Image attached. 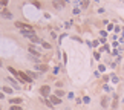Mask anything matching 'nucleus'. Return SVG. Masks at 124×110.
Masks as SVG:
<instances>
[{
    "label": "nucleus",
    "mask_w": 124,
    "mask_h": 110,
    "mask_svg": "<svg viewBox=\"0 0 124 110\" xmlns=\"http://www.w3.org/2000/svg\"><path fill=\"white\" fill-rule=\"evenodd\" d=\"M70 25H72V22H66V23H64L66 28H70Z\"/></svg>",
    "instance_id": "nucleus-23"
},
{
    "label": "nucleus",
    "mask_w": 124,
    "mask_h": 110,
    "mask_svg": "<svg viewBox=\"0 0 124 110\" xmlns=\"http://www.w3.org/2000/svg\"><path fill=\"white\" fill-rule=\"evenodd\" d=\"M3 98H5V95H3V93H0V99H3Z\"/></svg>",
    "instance_id": "nucleus-25"
},
{
    "label": "nucleus",
    "mask_w": 124,
    "mask_h": 110,
    "mask_svg": "<svg viewBox=\"0 0 124 110\" xmlns=\"http://www.w3.org/2000/svg\"><path fill=\"white\" fill-rule=\"evenodd\" d=\"M104 70H106V66L101 64V66H100V72H104Z\"/></svg>",
    "instance_id": "nucleus-21"
},
{
    "label": "nucleus",
    "mask_w": 124,
    "mask_h": 110,
    "mask_svg": "<svg viewBox=\"0 0 124 110\" xmlns=\"http://www.w3.org/2000/svg\"><path fill=\"white\" fill-rule=\"evenodd\" d=\"M41 46L45 47V49H51V44H49V43H46V41H41Z\"/></svg>",
    "instance_id": "nucleus-12"
},
{
    "label": "nucleus",
    "mask_w": 124,
    "mask_h": 110,
    "mask_svg": "<svg viewBox=\"0 0 124 110\" xmlns=\"http://www.w3.org/2000/svg\"><path fill=\"white\" fill-rule=\"evenodd\" d=\"M83 103H86V104L90 103V98H89V96H84V98H83Z\"/></svg>",
    "instance_id": "nucleus-17"
},
{
    "label": "nucleus",
    "mask_w": 124,
    "mask_h": 110,
    "mask_svg": "<svg viewBox=\"0 0 124 110\" xmlns=\"http://www.w3.org/2000/svg\"><path fill=\"white\" fill-rule=\"evenodd\" d=\"M49 101L54 104V106H57V104H61V99L57 96V95H51V96H49Z\"/></svg>",
    "instance_id": "nucleus-4"
},
{
    "label": "nucleus",
    "mask_w": 124,
    "mask_h": 110,
    "mask_svg": "<svg viewBox=\"0 0 124 110\" xmlns=\"http://www.w3.org/2000/svg\"><path fill=\"white\" fill-rule=\"evenodd\" d=\"M55 95H57V96H63V95H64V92H63V90H57V92H55Z\"/></svg>",
    "instance_id": "nucleus-15"
},
{
    "label": "nucleus",
    "mask_w": 124,
    "mask_h": 110,
    "mask_svg": "<svg viewBox=\"0 0 124 110\" xmlns=\"http://www.w3.org/2000/svg\"><path fill=\"white\" fill-rule=\"evenodd\" d=\"M104 90H106V92H109V90H110V87H109L107 84H104Z\"/></svg>",
    "instance_id": "nucleus-24"
},
{
    "label": "nucleus",
    "mask_w": 124,
    "mask_h": 110,
    "mask_svg": "<svg viewBox=\"0 0 124 110\" xmlns=\"http://www.w3.org/2000/svg\"><path fill=\"white\" fill-rule=\"evenodd\" d=\"M6 81H8V83L11 84V86H12V87L16 89V90H20V86L17 84V81H16V80H12V78H6Z\"/></svg>",
    "instance_id": "nucleus-6"
},
{
    "label": "nucleus",
    "mask_w": 124,
    "mask_h": 110,
    "mask_svg": "<svg viewBox=\"0 0 124 110\" xmlns=\"http://www.w3.org/2000/svg\"><path fill=\"white\" fill-rule=\"evenodd\" d=\"M2 66H3V63H2V60H0V67H2Z\"/></svg>",
    "instance_id": "nucleus-26"
},
{
    "label": "nucleus",
    "mask_w": 124,
    "mask_h": 110,
    "mask_svg": "<svg viewBox=\"0 0 124 110\" xmlns=\"http://www.w3.org/2000/svg\"><path fill=\"white\" fill-rule=\"evenodd\" d=\"M16 28H18L20 31H34V28L31 25H26V23H22V22H16Z\"/></svg>",
    "instance_id": "nucleus-1"
},
{
    "label": "nucleus",
    "mask_w": 124,
    "mask_h": 110,
    "mask_svg": "<svg viewBox=\"0 0 124 110\" xmlns=\"http://www.w3.org/2000/svg\"><path fill=\"white\" fill-rule=\"evenodd\" d=\"M107 104H109V99H107V98H103L101 106H103V107H107Z\"/></svg>",
    "instance_id": "nucleus-11"
},
{
    "label": "nucleus",
    "mask_w": 124,
    "mask_h": 110,
    "mask_svg": "<svg viewBox=\"0 0 124 110\" xmlns=\"http://www.w3.org/2000/svg\"><path fill=\"white\" fill-rule=\"evenodd\" d=\"M8 2H9V0H0V3H2L3 6H6V5H8Z\"/></svg>",
    "instance_id": "nucleus-20"
},
{
    "label": "nucleus",
    "mask_w": 124,
    "mask_h": 110,
    "mask_svg": "<svg viewBox=\"0 0 124 110\" xmlns=\"http://www.w3.org/2000/svg\"><path fill=\"white\" fill-rule=\"evenodd\" d=\"M80 12H81V11H80V8H75V9H74V14H75V15H78Z\"/></svg>",
    "instance_id": "nucleus-18"
},
{
    "label": "nucleus",
    "mask_w": 124,
    "mask_h": 110,
    "mask_svg": "<svg viewBox=\"0 0 124 110\" xmlns=\"http://www.w3.org/2000/svg\"><path fill=\"white\" fill-rule=\"evenodd\" d=\"M52 5H54V6H55L57 9H61V8L64 6V5H63V2H61V0H54V2H52Z\"/></svg>",
    "instance_id": "nucleus-7"
},
{
    "label": "nucleus",
    "mask_w": 124,
    "mask_h": 110,
    "mask_svg": "<svg viewBox=\"0 0 124 110\" xmlns=\"http://www.w3.org/2000/svg\"><path fill=\"white\" fill-rule=\"evenodd\" d=\"M35 69L40 70V72H46V70H47V66L46 64H35Z\"/></svg>",
    "instance_id": "nucleus-8"
},
{
    "label": "nucleus",
    "mask_w": 124,
    "mask_h": 110,
    "mask_svg": "<svg viewBox=\"0 0 124 110\" xmlns=\"http://www.w3.org/2000/svg\"><path fill=\"white\" fill-rule=\"evenodd\" d=\"M0 12H2V11H0Z\"/></svg>",
    "instance_id": "nucleus-27"
},
{
    "label": "nucleus",
    "mask_w": 124,
    "mask_h": 110,
    "mask_svg": "<svg viewBox=\"0 0 124 110\" xmlns=\"http://www.w3.org/2000/svg\"><path fill=\"white\" fill-rule=\"evenodd\" d=\"M28 51H29V54H31V55H34V57H37V58H39V57L41 55V54H40V52H39V51H37V49H35V47H34V46H32V44H31L29 47H28Z\"/></svg>",
    "instance_id": "nucleus-3"
},
{
    "label": "nucleus",
    "mask_w": 124,
    "mask_h": 110,
    "mask_svg": "<svg viewBox=\"0 0 124 110\" xmlns=\"http://www.w3.org/2000/svg\"><path fill=\"white\" fill-rule=\"evenodd\" d=\"M8 72H11L14 76H16V78H17V75H18V72H17V70L14 69V67H8Z\"/></svg>",
    "instance_id": "nucleus-10"
},
{
    "label": "nucleus",
    "mask_w": 124,
    "mask_h": 110,
    "mask_svg": "<svg viewBox=\"0 0 124 110\" xmlns=\"http://www.w3.org/2000/svg\"><path fill=\"white\" fill-rule=\"evenodd\" d=\"M100 35L104 38V37H107V32H106V31H101V32H100Z\"/></svg>",
    "instance_id": "nucleus-19"
},
{
    "label": "nucleus",
    "mask_w": 124,
    "mask_h": 110,
    "mask_svg": "<svg viewBox=\"0 0 124 110\" xmlns=\"http://www.w3.org/2000/svg\"><path fill=\"white\" fill-rule=\"evenodd\" d=\"M40 95L43 98H49L51 96V87L49 86H41L40 87Z\"/></svg>",
    "instance_id": "nucleus-2"
},
{
    "label": "nucleus",
    "mask_w": 124,
    "mask_h": 110,
    "mask_svg": "<svg viewBox=\"0 0 124 110\" xmlns=\"http://www.w3.org/2000/svg\"><path fill=\"white\" fill-rule=\"evenodd\" d=\"M81 6L83 8H87L89 6V0H81Z\"/></svg>",
    "instance_id": "nucleus-13"
},
{
    "label": "nucleus",
    "mask_w": 124,
    "mask_h": 110,
    "mask_svg": "<svg viewBox=\"0 0 124 110\" xmlns=\"http://www.w3.org/2000/svg\"><path fill=\"white\" fill-rule=\"evenodd\" d=\"M0 15H2L3 18H6V20H11V18H12V14H11V12H9V11H8V9H3V11H2V12H0Z\"/></svg>",
    "instance_id": "nucleus-5"
},
{
    "label": "nucleus",
    "mask_w": 124,
    "mask_h": 110,
    "mask_svg": "<svg viewBox=\"0 0 124 110\" xmlns=\"http://www.w3.org/2000/svg\"><path fill=\"white\" fill-rule=\"evenodd\" d=\"M112 81H113V83H118V76L113 75V76H112Z\"/></svg>",
    "instance_id": "nucleus-22"
},
{
    "label": "nucleus",
    "mask_w": 124,
    "mask_h": 110,
    "mask_svg": "<svg viewBox=\"0 0 124 110\" xmlns=\"http://www.w3.org/2000/svg\"><path fill=\"white\" fill-rule=\"evenodd\" d=\"M0 110H2V109H0Z\"/></svg>",
    "instance_id": "nucleus-28"
},
{
    "label": "nucleus",
    "mask_w": 124,
    "mask_h": 110,
    "mask_svg": "<svg viewBox=\"0 0 124 110\" xmlns=\"http://www.w3.org/2000/svg\"><path fill=\"white\" fill-rule=\"evenodd\" d=\"M9 110H22V107L20 106H11V109Z\"/></svg>",
    "instance_id": "nucleus-16"
},
{
    "label": "nucleus",
    "mask_w": 124,
    "mask_h": 110,
    "mask_svg": "<svg viewBox=\"0 0 124 110\" xmlns=\"http://www.w3.org/2000/svg\"><path fill=\"white\" fill-rule=\"evenodd\" d=\"M9 103H11L12 106H18V104L22 103V99L20 98H12V99H9Z\"/></svg>",
    "instance_id": "nucleus-9"
},
{
    "label": "nucleus",
    "mask_w": 124,
    "mask_h": 110,
    "mask_svg": "<svg viewBox=\"0 0 124 110\" xmlns=\"http://www.w3.org/2000/svg\"><path fill=\"white\" fill-rule=\"evenodd\" d=\"M3 92L5 93H12V89L11 87H3Z\"/></svg>",
    "instance_id": "nucleus-14"
}]
</instances>
